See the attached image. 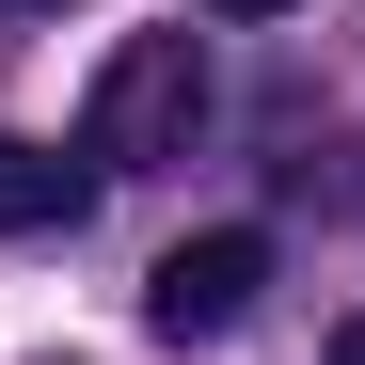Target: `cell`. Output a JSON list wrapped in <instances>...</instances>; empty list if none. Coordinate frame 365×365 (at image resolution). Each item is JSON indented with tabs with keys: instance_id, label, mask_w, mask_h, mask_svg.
I'll list each match as a JSON object with an SVG mask.
<instances>
[{
	"instance_id": "6da1fadb",
	"label": "cell",
	"mask_w": 365,
	"mask_h": 365,
	"mask_svg": "<svg viewBox=\"0 0 365 365\" xmlns=\"http://www.w3.org/2000/svg\"><path fill=\"white\" fill-rule=\"evenodd\" d=\"M191 128H207V48L191 32H128L111 48V80H96V175H143V159H191Z\"/></svg>"
},
{
	"instance_id": "7a4b0ae2",
	"label": "cell",
	"mask_w": 365,
	"mask_h": 365,
	"mask_svg": "<svg viewBox=\"0 0 365 365\" xmlns=\"http://www.w3.org/2000/svg\"><path fill=\"white\" fill-rule=\"evenodd\" d=\"M270 302V238L255 222H207V238H175V255L143 270V318L175 334V349H207V334H238Z\"/></svg>"
},
{
	"instance_id": "3957f363",
	"label": "cell",
	"mask_w": 365,
	"mask_h": 365,
	"mask_svg": "<svg viewBox=\"0 0 365 365\" xmlns=\"http://www.w3.org/2000/svg\"><path fill=\"white\" fill-rule=\"evenodd\" d=\"M80 207H96V159L0 128V238H80Z\"/></svg>"
},
{
	"instance_id": "277c9868",
	"label": "cell",
	"mask_w": 365,
	"mask_h": 365,
	"mask_svg": "<svg viewBox=\"0 0 365 365\" xmlns=\"http://www.w3.org/2000/svg\"><path fill=\"white\" fill-rule=\"evenodd\" d=\"M334 365H365V302H349V318H334Z\"/></svg>"
},
{
	"instance_id": "5b68a950",
	"label": "cell",
	"mask_w": 365,
	"mask_h": 365,
	"mask_svg": "<svg viewBox=\"0 0 365 365\" xmlns=\"http://www.w3.org/2000/svg\"><path fill=\"white\" fill-rule=\"evenodd\" d=\"M207 16H286V0H207Z\"/></svg>"
}]
</instances>
